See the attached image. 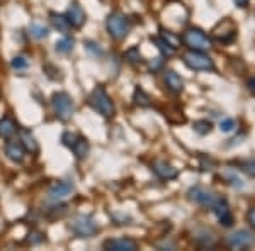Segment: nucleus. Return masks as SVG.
Returning a JSON list of instances; mask_svg holds the SVG:
<instances>
[{"label":"nucleus","instance_id":"1","mask_svg":"<svg viewBox=\"0 0 255 251\" xmlns=\"http://www.w3.org/2000/svg\"><path fill=\"white\" fill-rule=\"evenodd\" d=\"M89 104L92 105V109L96 112H99L106 119L113 117L116 114V105H114L113 98L109 97L108 90L102 87V85H99V87L92 90V93L89 95Z\"/></svg>","mask_w":255,"mask_h":251},{"label":"nucleus","instance_id":"2","mask_svg":"<svg viewBox=\"0 0 255 251\" xmlns=\"http://www.w3.org/2000/svg\"><path fill=\"white\" fill-rule=\"evenodd\" d=\"M180 41L184 43V46H187L189 49H192V51L206 53L213 46L211 38H209L203 29H199V27H187V29L182 32V39Z\"/></svg>","mask_w":255,"mask_h":251},{"label":"nucleus","instance_id":"3","mask_svg":"<svg viewBox=\"0 0 255 251\" xmlns=\"http://www.w3.org/2000/svg\"><path fill=\"white\" fill-rule=\"evenodd\" d=\"M106 27H108L109 36L114 41H123L128 34H129L131 24L126 15H123L121 12H113V14L108 15Z\"/></svg>","mask_w":255,"mask_h":251},{"label":"nucleus","instance_id":"4","mask_svg":"<svg viewBox=\"0 0 255 251\" xmlns=\"http://www.w3.org/2000/svg\"><path fill=\"white\" fill-rule=\"evenodd\" d=\"M51 105H53V110H55V116L63 122L70 121L73 116V112H75V104H73L72 97H70L67 92L53 93Z\"/></svg>","mask_w":255,"mask_h":251},{"label":"nucleus","instance_id":"5","mask_svg":"<svg viewBox=\"0 0 255 251\" xmlns=\"http://www.w3.org/2000/svg\"><path fill=\"white\" fill-rule=\"evenodd\" d=\"M68 228L79 238H92L99 233V226L94 221V217L85 216V214H79V216L72 217Z\"/></svg>","mask_w":255,"mask_h":251},{"label":"nucleus","instance_id":"6","mask_svg":"<svg viewBox=\"0 0 255 251\" xmlns=\"http://www.w3.org/2000/svg\"><path fill=\"white\" fill-rule=\"evenodd\" d=\"M211 38L221 44H230L237 39V24L232 19H223L213 27Z\"/></svg>","mask_w":255,"mask_h":251},{"label":"nucleus","instance_id":"7","mask_svg":"<svg viewBox=\"0 0 255 251\" xmlns=\"http://www.w3.org/2000/svg\"><path fill=\"white\" fill-rule=\"evenodd\" d=\"M184 63L194 72H213L215 70V61L203 51H192L191 49L184 55Z\"/></svg>","mask_w":255,"mask_h":251},{"label":"nucleus","instance_id":"8","mask_svg":"<svg viewBox=\"0 0 255 251\" xmlns=\"http://www.w3.org/2000/svg\"><path fill=\"white\" fill-rule=\"evenodd\" d=\"M254 243H255L254 234L245 231V229L235 231L225 238V246L230 250H245V248H250Z\"/></svg>","mask_w":255,"mask_h":251},{"label":"nucleus","instance_id":"9","mask_svg":"<svg viewBox=\"0 0 255 251\" xmlns=\"http://www.w3.org/2000/svg\"><path fill=\"white\" fill-rule=\"evenodd\" d=\"M211 211L215 212L216 219L220 221L221 226H225V228H232L233 226V214H232V209H230L228 202H226V199H223V197L216 195L215 202H213L211 205Z\"/></svg>","mask_w":255,"mask_h":251},{"label":"nucleus","instance_id":"10","mask_svg":"<svg viewBox=\"0 0 255 251\" xmlns=\"http://www.w3.org/2000/svg\"><path fill=\"white\" fill-rule=\"evenodd\" d=\"M73 192H75L73 182H70V180H61V182L55 183L49 188L48 199L51 200V202H63V200H67Z\"/></svg>","mask_w":255,"mask_h":251},{"label":"nucleus","instance_id":"11","mask_svg":"<svg viewBox=\"0 0 255 251\" xmlns=\"http://www.w3.org/2000/svg\"><path fill=\"white\" fill-rule=\"evenodd\" d=\"M102 248L108 251H136L138 243L131 238H109L104 241Z\"/></svg>","mask_w":255,"mask_h":251},{"label":"nucleus","instance_id":"12","mask_svg":"<svg viewBox=\"0 0 255 251\" xmlns=\"http://www.w3.org/2000/svg\"><path fill=\"white\" fill-rule=\"evenodd\" d=\"M65 17L68 19L70 26L75 27V29H80V27H84V24L87 22V14H85V10L82 9L77 2H72L68 5L67 9V14H65Z\"/></svg>","mask_w":255,"mask_h":251},{"label":"nucleus","instance_id":"13","mask_svg":"<svg viewBox=\"0 0 255 251\" xmlns=\"http://www.w3.org/2000/svg\"><path fill=\"white\" fill-rule=\"evenodd\" d=\"M187 195H189V199H191L192 202L203 205V207H209V209H211V205H213V202H215V199H216L215 193L206 190L204 187H192L191 190L187 192Z\"/></svg>","mask_w":255,"mask_h":251},{"label":"nucleus","instance_id":"14","mask_svg":"<svg viewBox=\"0 0 255 251\" xmlns=\"http://www.w3.org/2000/svg\"><path fill=\"white\" fill-rule=\"evenodd\" d=\"M151 170H153V173L162 180H174L177 178V175H179L177 168H174L170 163L165 162V160H155V162L151 163Z\"/></svg>","mask_w":255,"mask_h":251},{"label":"nucleus","instance_id":"15","mask_svg":"<svg viewBox=\"0 0 255 251\" xmlns=\"http://www.w3.org/2000/svg\"><path fill=\"white\" fill-rule=\"evenodd\" d=\"M17 133H19V143L22 145L24 150L31 155L38 153L39 145H38V141H36L34 134H32L29 129H17Z\"/></svg>","mask_w":255,"mask_h":251},{"label":"nucleus","instance_id":"16","mask_svg":"<svg viewBox=\"0 0 255 251\" xmlns=\"http://www.w3.org/2000/svg\"><path fill=\"white\" fill-rule=\"evenodd\" d=\"M163 82H165V87L170 90L172 93H180L184 90V80L180 78L179 73L174 72V70H167L165 75H163Z\"/></svg>","mask_w":255,"mask_h":251},{"label":"nucleus","instance_id":"17","mask_svg":"<svg viewBox=\"0 0 255 251\" xmlns=\"http://www.w3.org/2000/svg\"><path fill=\"white\" fill-rule=\"evenodd\" d=\"M5 155L10 162L14 163H20L24 160V155H26V150L22 148L19 141H7L5 145Z\"/></svg>","mask_w":255,"mask_h":251},{"label":"nucleus","instance_id":"18","mask_svg":"<svg viewBox=\"0 0 255 251\" xmlns=\"http://www.w3.org/2000/svg\"><path fill=\"white\" fill-rule=\"evenodd\" d=\"M70 150L73 151V155L77 156V160H85L89 155V150H90L89 141L84 138V136H77L75 141H73V145L70 146Z\"/></svg>","mask_w":255,"mask_h":251},{"label":"nucleus","instance_id":"19","mask_svg":"<svg viewBox=\"0 0 255 251\" xmlns=\"http://www.w3.org/2000/svg\"><path fill=\"white\" fill-rule=\"evenodd\" d=\"M17 122L12 117H2L0 119V138L3 139H10L12 136L17 133Z\"/></svg>","mask_w":255,"mask_h":251},{"label":"nucleus","instance_id":"20","mask_svg":"<svg viewBox=\"0 0 255 251\" xmlns=\"http://www.w3.org/2000/svg\"><path fill=\"white\" fill-rule=\"evenodd\" d=\"M51 24H53V27H55L58 32H63V34H68L70 29H72V26H70V22H68V19L65 17V15H61V14H55L53 12L51 15Z\"/></svg>","mask_w":255,"mask_h":251},{"label":"nucleus","instance_id":"21","mask_svg":"<svg viewBox=\"0 0 255 251\" xmlns=\"http://www.w3.org/2000/svg\"><path fill=\"white\" fill-rule=\"evenodd\" d=\"M133 100H134V104H136L138 107H150L151 105V97L148 95V93L141 87L134 88Z\"/></svg>","mask_w":255,"mask_h":251},{"label":"nucleus","instance_id":"22","mask_svg":"<svg viewBox=\"0 0 255 251\" xmlns=\"http://www.w3.org/2000/svg\"><path fill=\"white\" fill-rule=\"evenodd\" d=\"M160 38L165 41L167 44H170L174 49H177L180 46V38H179V36L174 34V32H170V31H167V29H163V27H160Z\"/></svg>","mask_w":255,"mask_h":251},{"label":"nucleus","instance_id":"23","mask_svg":"<svg viewBox=\"0 0 255 251\" xmlns=\"http://www.w3.org/2000/svg\"><path fill=\"white\" fill-rule=\"evenodd\" d=\"M151 41H153V43L157 44L158 51L162 53V56H163V58H170V56L175 53V49L172 48L170 44H167L165 41H163L162 38H160V36H158V38H151Z\"/></svg>","mask_w":255,"mask_h":251},{"label":"nucleus","instance_id":"24","mask_svg":"<svg viewBox=\"0 0 255 251\" xmlns=\"http://www.w3.org/2000/svg\"><path fill=\"white\" fill-rule=\"evenodd\" d=\"M192 129L199 136H206L213 131V124L209 121H206V119H201V121H196L194 124H192Z\"/></svg>","mask_w":255,"mask_h":251},{"label":"nucleus","instance_id":"25","mask_svg":"<svg viewBox=\"0 0 255 251\" xmlns=\"http://www.w3.org/2000/svg\"><path fill=\"white\" fill-rule=\"evenodd\" d=\"M196 241L199 243V246H203V248H213V246H215V243H216L213 233L208 231V229H204L203 234L196 238Z\"/></svg>","mask_w":255,"mask_h":251},{"label":"nucleus","instance_id":"26","mask_svg":"<svg viewBox=\"0 0 255 251\" xmlns=\"http://www.w3.org/2000/svg\"><path fill=\"white\" fill-rule=\"evenodd\" d=\"M73 44H75L73 38H68V36H65V38H61L60 41H56L55 49H56V53H68V51H72Z\"/></svg>","mask_w":255,"mask_h":251},{"label":"nucleus","instance_id":"27","mask_svg":"<svg viewBox=\"0 0 255 251\" xmlns=\"http://www.w3.org/2000/svg\"><path fill=\"white\" fill-rule=\"evenodd\" d=\"M29 32L32 38H36V39H44V38H48V34H49L48 27H44L43 24H31Z\"/></svg>","mask_w":255,"mask_h":251},{"label":"nucleus","instance_id":"28","mask_svg":"<svg viewBox=\"0 0 255 251\" xmlns=\"http://www.w3.org/2000/svg\"><path fill=\"white\" fill-rule=\"evenodd\" d=\"M125 58L129 61V63H141V61H143L141 53H139V49L136 46L128 49V51L125 53Z\"/></svg>","mask_w":255,"mask_h":251},{"label":"nucleus","instance_id":"29","mask_svg":"<svg viewBox=\"0 0 255 251\" xmlns=\"http://www.w3.org/2000/svg\"><path fill=\"white\" fill-rule=\"evenodd\" d=\"M10 65L14 70H26L29 67V60H27L26 56H15V58L10 61Z\"/></svg>","mask_w":255,"mask_h":251},{"label":"nucleus","instance_id":"30","mask_svg":"<svg viewBox=\"0 0 255 251\" xmlns=\"http://www.w3.org/2000/svg\"><path fill=\"white\" fill-rule=\"evenodd\" d=\"M237 127V122L233 121V119H223V121L220 122V129L223 131V133H232V131H235Z\"/></svg>","mask_w":255,"mask_h":251},{"label":"nucleus","instance_id":"31","mask_svg":"<svg viewBox=\"0 0 255 251\" xmlns=\"http://www.w3.org/2000/svg\"><path fill=\"white\" fill-rule=\"evenodd\" d=\"M75 138H77L75 134H72V133H68V131H67V133H63V136H61V141H63L65 146L70 148L73 145V141H75Z\"/></svg>","mask_w":255,"mask_h":251},{"label":"nucleus","instance_id":"32","mask_svg":"<svg viewBox=\"0 0 255 251\" xmlns=\"http://www.w3.org/2000/svg\"><path fill=\"white\" fill-rule=\"evenodd\" d=\"M85 46H87L89 51H90V53H94L96 56H101V55H102V49L99 48V44L92 43V41H87V43H85Z\"/></svg>","mask_w":255,"mask_h":251},{"label":"nucleus","instance_id":"33","mask_svg":"<svg viewBox=\"0 0 255 251\" xmlns=\"http://www.w3.org/2000/svg\"><path fill=\"white\" fill-rule=\"evenodd\" d=\"M242 170H244L245 173H249L250 176H255V160H252V162H249V163H244Z\"/></svg>","mask_w":255,"mask_h":251},{"label":"nucleus","instance_id":"34","mask_svg":"<svg viewBox=\"0 0 255 251\" xmlns=\"http://www.w3.org/2000/svg\"><path fill=\"white\" fill-rule=\"evenodd\" d=\"M247 221H249V224H250V228L255 231V207L254 209H250L249 214H247Z\"/></svg>","mask_w":255,"mask_h":251},{"label":"nucleus","instance_id":"35","mask_svg":"<svg viewBox=\"0 0 255 251\" xmlns=\"http://www.w3.org/2000/svg\"><path fill=\"white\" fill-rule=\"evenodd\" d=\"M247 88H249L250 92H252L254 95H255V77H254V78H250V80L247 82Z\"/></svg>","mask_w":255,"mask_h":251},{"label":"nucleus","instance_id":"36","mask_svg":"<svg viewBox=\"0 0 255 251\" xmlns=\"http://www.w3.org/2000/svg\"><path fill=\"white\" fill-rule=\"evenodd\" d=\"M233 2H235V5H237V7H240V9H244V7L249 5L250 0H233Z\"/></svg>","mask_w":255,"mask_h":251}]
</instances>
